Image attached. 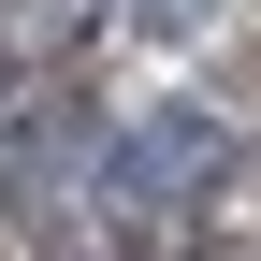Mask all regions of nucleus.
<instances>
[{
  "label": "nucleus",
  "instance_id": "7ed1b4c3",
  "mask_svg": "<svg viewBox=\"0 0 261 261\" xmlns=\"http://www.w3.org/2000/svg\"><path fill=\"white\" fill-rule=\"evenodd\" d=\"M130 29H145V44H203V29H218V0H130Z\"/></svg>",
  "mask_w": 261,
  "mask_h": 261
},
{
  "label": "nucleus",
  "instance_id": "f03ea898",
  "mask_svg": "<svg viewBox=\"0 0 261 261\" xmlns=\"http://www.w3.org/2000/svg\"><path fill=\"white\" fill-rule=\"evenodd\" d=\"M102 15H116V0H0V73H58V58H87Z\"/></svg>",
  "mask_w": 261,
  "mask_h": 261
},
{
  "label": "nucleus",
  "instance_id": "f257e3e1",
  "mask_svg": "<svg viewBox=\"0 0 261 261\" xmlns=\"http://www.w3.org/2000/svg\"><path fill=\"white\" fill-rule=\"evenodd\" d=\"M218 174H232V130H218L203 102H145V116L102 145L87 189H102V232H174V218H203Z\"/></svg>",
  "mask_w": 261,
  "mask_h": 261
}]
</instances>
